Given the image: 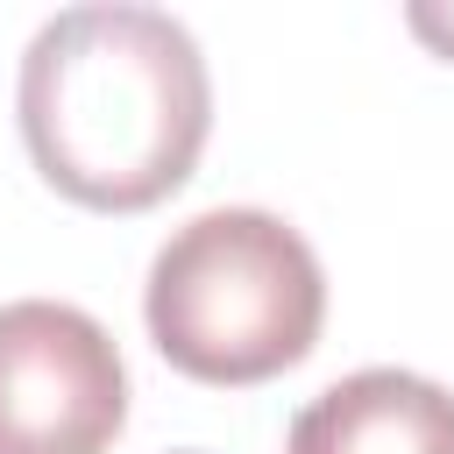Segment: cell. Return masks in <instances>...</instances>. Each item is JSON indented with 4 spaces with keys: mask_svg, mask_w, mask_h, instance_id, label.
<instances>
[{
    "mask_svg": "<svg viewBox=\"0 0 454 454\" xmlns=\"http://www.w3.org/2000/svg\"><path fill=\"white\" fill-rule=\"evenodd\" d=\"M14 114L35 170L64 199L92 213H149L206 149L213 78L177 14L92 0L35 28Z\"/></svg>",
    "mask_w": 454,
    "mask_h": 454,
    "instance_id": "cell-1",
    "label": "cell"
},
{
    "mask_svg": "<svg viewBox=\"0 0 454 454\" xmlns=\"http://www.w3.org/2000/svg\"><path fill=\"white\" fill-rule=\"evenodd\" d=\"M142 319L177 376L248 390L312 355L326 319V277L291 220L262 206H213L156 248Z\"/></svg>",
    "mask_w": 454,
    "mask_h": 454,
    "instance_id": "cell-2",
    "label": "cell"
},
{
    "mask_svg": "<svg viewBox=\"0 0 454 454\" xmlns=\"http://www.w3.org/2000/svg\"><path fill=\"white\" fill-rule=\"evenodd\" d=\"M128 426L114 333L64 298L0 305V454H106Z\"/></svg>",
    "mask_w": 454,
    "mask_h": 454,
    "instance_id": "cell-3",
    "label": "cell"
},
{
    "mask_svg": "<svg viewBox=\"0 0 454 454\" xmlns=\"http://www.w3.org/2000/svg\"><path fill=\"white\" fill-rule=\"evenodd\" d=\"M284 454H454V390L411 369H355L291 419Z\"/></svg>",
    "mask_w": 454,
    "mask_h": 454,
    "instance_id": "cell-4",
    "label": "cell"
},
{
    "mask_svg": "<svg viewBox=\"0 0 454 454\" xmlns=\"http://www.w3.org/2000/svg\"><path fill=\"white\" fill-rule=\"evenodd\" d=\"M404 21H411V35H419V43H433V50L454 64V7H440V0H411V7H404Z\"/></svg>",
    "mask_w": 454,
    "mask_h": 454,
    "instance_id": "cell-5",
    "label": "cell"
}]
</instances>
